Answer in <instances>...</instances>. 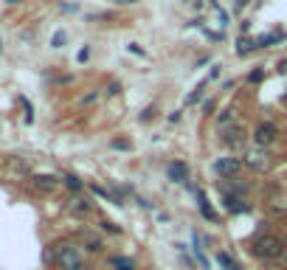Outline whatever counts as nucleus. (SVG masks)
<instances>
[{
	"mask_svg": "<svg viewBox=\"0 0 287 270\" xmlns=\"http://www.w3.org/2000/svg\"><path fill=\"white\" fill-rule=\"evenodd\" d=\"M54 262H57L59 270H85V256H82L79 248L71 245V242L57 245V250H54Z\"/></svg>",
	"mask_w": 287,
	"mask_h": 270,
	"instance_id": "nucleus-1",
	"label": "nucleus"
},
{
	"mask_svg": "<svg viewBox=\"0 0 287 270\" xmlns=\"http://www.w3.org/2000/svg\"><path fill=\"white\" fill-rule=\"evenodd\" d=\"M284 248L287 245L273 234H265L253 242V253H256L259 259H279V256H284Z\"/></svg>",
	"mask_w": 287,
	"mask_h": 270,
	"instance_id": "nucleus-2",
	"label": "nucleus"
},
{
	"mask_svg": "<svg viewBox=\"0 0 287 270\" xmlns=\"http://www.w3.org/2000/svg\"><path fill=\"white\" fill-rule=\"evenodd\" d=\"M214 172L217 175H223V178H237L239 172H242V161L239 158H217L214 161Z\"/></svg>",
	"mask_w": 287,
	"mask_h": 270,
	"instance_id": "nucleus-3",
	"label": "nucleus"
},
{
	"mask_svg": "<svg viewBox=\"0 0 287 270\" xmlns=\"http://www.w3.org/2000/svg\"><path fill=\"white\" fill-rule=\"evenodd\" d=\"M276 135H279V127L270 124V121H262V124L253 129V141H256L259 147H267V144L276 141Z\"/></svg>",
	"mask_w": 287,
	"mask_h": 270,
	"instance_id": "nucleus-4",
	"label": "nucleus"
},
{
	"mask_svg": "<svg viewBox=\"0 0 287 270\" xmlns=\"http://www.w3.org/2000/svg\"><path fill=\"white\" fill-rule=\"evenodd\" d=\"M166 175H169V180H175V183H186L189 180V166L183 164V161H175V164L166 166Z\"/></svg>",
	"mask_w": 287,
	"mask_h": 270,
	"instance_id": "nucleus-5",
	"label": "nucleus"
},
{
	"mask_svg": "<svg viewBox=\"0 0 287 270\" xmlns=\"http://www.w3.org/2000/svg\"><path fill=\"white\" fill-rule=\"evenodd\" d=\"M245 164L251 166V169H256V172L267 169V152H259V150L248 152V155H245Z\"/></svg>",
	"mask_w": 287,
	"mask_h": 270,
	"instance_id": "nucleus-6",
	"label": "nucleus"
},
{
	"mask_svg": "<svg viewBox=\"0 0 287 270\" xmlns=\"http://www.w3.org/2000/svg\"><path fill=\"white\" fill-rule=\"evenodd\" d=\"M194 197H197V206H200V214H203V217H206L208 222H214V220H217V214L211 211V206H208L206 194H203V192H194Z\"/></svg>",
	"mask_w": 287,
	"mask_h": 270,
	"instance_id": "nucleus-7",
	"label": "nucleus"
},
{
	"mask_svg": "<svg viewBox=\"0 0 287 270\" xmlns=\"http://www.w3.org/2000/svg\"><path fill=\"white\" fill-rule=\"evenodd\" d=\"M245 141V129L242 127H228L225 129V144H231V147H237V144Z\"/></svg>",
	"mask_w": 287,
	"mask_h": 270,
	"instance_id": "nucleus-8",
	"label": "nucleus"
},
{
	"mask_svg": "<svg viewBox=\"0 0 287 270\" xmlns=\"http://www.w3.org/2000/svg\"><path fill=\"white\" fill-rule=\"evenodd\" d=\"M110 267L113 270H135V262L129 256H113L110 259Z\"/></svg>",
	"mask_w": 287,
	"mask_h": 270,
	"instance_id": "nucleus-9",
	"label": "nucleus"
},
{
	"mask_svg": "<svg viewBox=\"0 0 287 270\" xmlns=\"http://www.w3.org/2000/svg\"><path fill=\"white\" fill-rule=\"evenodd\" d=\"M34 186H37V189H43V192H48V189H54V186H57V178H54V175H37Z\"/></svg>",
	"mask_w": 287,
	"mask_h": 270,
	"instance_id": "nucleus-10",
	"label": "nucleus"
},
{
	"mask_svg": "<svg viewBox=\"0 0 287 270\" xmlns=\"http://www.w3.org/2000/svg\"><path fill=\"white\" fill-rule=\"evenodd\" d=\"M256 48V40H248V37H239L237 40V54L242 57V54H251V51Z\"/></svg>",
	"mask_w": 287,
	"mask_h": 270,
	"instance_id": "nucleus-11",
	"label": "nucleus"
},
{
	"mask_svg": "<svg viewBox=\"0 0 287 270\" xmlns=\"http://www.w3.org/2000/svg\"><path fill=\"white\" fill-rule=\"evenodd\" d=\"M225 208H228V211H234V214H237V211H248V206H245L239 197H234V194H228V197H225Z\"/></svg>",
	"mask_w": 287,
	"mask_h": 270,
	"instance_id": "nucleus-12",
	"label": "nucleus"
},
{
	"mask_svg": "<svg viewBox=\"0 0 287 270\" xmlns=\"http://www.w3.org/2000/svg\"><path fill=\"white\" fill-rule=\"evenodd\" d=\"M217 262L223 264L225 270H239V264L234 262V256H231V253H225V250H220V253H217Z\"/></svg>",
	"mask_w": 287,
	"mask_h": 270,
	"instance_id": "nucleus-13",
	"label": "nucleus"
},
{
	"mask_svg": "<svg viewBox=\"0 0 287 270\" xmlns=\"http://www.w3.org/2000/svg\"><path fill=\"white\" fill-rule=\"evenodd\" d=\"M273 43H281V34H279V31H276V34L259 37V40H256V48H267V45H273Z\"/></svg>",
	"mask_w": 287,
	"mask_h": 270,
	"instance_id": "nucleus-14",
	"label": "nucleus"
},
{
	"mask_svg": "<svg viewBox=\"0 0 287 270\" xmlns=\"http://www.w3.org/2000/svg\"><path fill=\"white\" fill-rule=\"evenodd\" d=\"M65 186H68V189H71V192H82V189H85V183H82L79 178H76V175H65Z\"/></svg>",
	"mask_w": 287,
	"mask_h": 270,
	"instance_id": "nucleus-15",
	"label": "nucleus"
},
{
	"mask_svg": "<svg viewBox=\"0 0 287 270\" xmlns=\"http://www.w3.org/2000/svg\"><path fill=\"white\" fill-rule=\"evenodd\" d=\"M82 239L90 245V250H101V248H104V245H101V239H99V236H93V234H82Z\"/></svg>",
	"mask_w": 287,
	"mask_h": 270,
	"instance_id": "nucleus-16",
	"label": "nucleus"
},
{
	"mask_svg": "<svg viewBox=\"0 0 287 270\" xmlns=\"http://www.w3.org/2000/svg\"><path fill=\"white\" fill-rule=\"evenodd\" d=\"M73 203H76V206H73V211H76V214H90V211H93V206H90L87 200H73Z\"/></svg>",
	"mask_w": 287,
	"mask_h": 270,
	"instance_id": "nucleus-17",
	"label": "nucleus"
},
{
	"mask_svg": "<svg viewBox=\"0 0 287 270\" xmlns=\"http://www.w3.org/2000/svg\"><path fill=\"white\" fill-rule=\"evenodd\" d=\"M101 231H110V234H121V228L113 225V222H107V220H101Z\"/></svg>",
	"mask_w": 287,
	"mask_h": 270,
	"instance_id": "nucleus-18",
	"label": "nucleus"
},
{
	"mask_svg": "<svg viewBox=\"0 0 287 270\" xmlns=\"http://www.w3.org/2000/svg\"><path fill=\"white\" fill-rule=\"evenodd\" d=\"M62 43H65V34H62V31H57V34H54V48H59Z\"/></svg>",
	"mask_w": 287,
	"mask_h": 270,
	"instance_id": "nucleus-19",
	"label": "nucleus"
},
{
	"mask_svg": "<svg viewBox=\"0 0 287 270\" xmlns=\"http://www.w3.org/2000/svg\"><path fill=\"white\" fill-rule=\"evenodd\" d=\"M228 121H231V110H223V115H220V124H223V127H225Z\"/></svg>",
	"mask_w": 287,
	"mask_h": 270,
	"instance_id": "nucleus-20",
	"label": "nucleus"
},
{
	"mask_svg": "<svg viewBox=\"0 0 287 270\" xmlns=\"http://www.w3.org/2000/svg\"><path fill=\"white\" fill-rule=\"evenodd\" d=\"M113 147H115V150H127L129 144L127 141H113Z\"/></svg>",
	"mask_w": 287,
	"mask_h": 270,
	"instance_id": "nucleus-21",
	"label": "nucleus"
},
{
	"mask_svg": "<svg viewBox=\"0 0 287 270\" xmlns=\"http://www.w3.org/2000/svg\"><path fill=\"white\" fill-rule=\"evenodd\" d=\"M248 79H251V82H259V79H262V71H253Z\"/></svg>",
	"mask_w": 287,
	"mask_h": 270,
	"instance_id": "nucleus-22",
	"label": "nucleus"
},
{
	"mask_svg": "<svg viewBox=\"0 0 287 270\" xmlns=\"http://www.w3.org/2000/svg\"><path fill=\"white\" fill-rule=\"evenodd\" d=\"M251 0H237V9H242V6H248Z\"/></svg>",
	"mask_w": 287,
	"mask_h": 270,
	"instance_id": "nucleus-23",
	"label": "nucleus"
},
{
	"mask_svg": "<svg viewBox=\"0 0 287 270\" xmlns=\"http://www.w3.org/2000/svg\"><path fill=\"white\" fill-rule=\"evenodd\" d=\"M121 3H135V0H121Z\"/></svg>",
	"mask_w": 287,
	"mask_h": 270,
	"instance_id": "nucleus-24",
	"label": "nucleus"
},
{
	"mask_svg": "<svg viewBox=\"0 0 287 270\" xmlns=\"http://www.w3.org/2000/svg\"><path fill=\"white\" fill-rule=\"evenodd\" d=\"M6 3H17V0H6Z\"/></svg>",
	"mask_w": 287,
	"mask_h": 270,
	"instance_id": "nucleus-25",
	"label": "nucleus"
},
{
	"mask_svg": "<svg viewBox=\"0 0 287 270\" xmlns=\"http://www.w3.org/2000/svg\"><path fill=\"white\" fill-rule=\"evenodd\" d=\"M284 256H287V248H284Z\"/></svg>",
	"mask_w": 287,
	"mask_h": 270,
	"instance_id": "nucleus-26",
	"label": "nucleus"
}]
</instances>
